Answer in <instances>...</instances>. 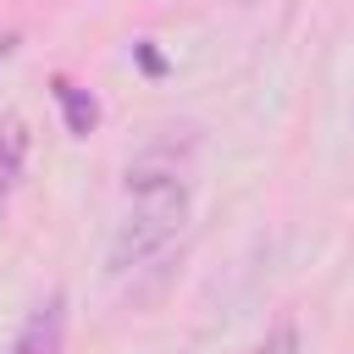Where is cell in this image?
I'll use <instances>...</instances> for the list:
<instances>
[{"mask_svg": "<svg viewBox=\"0 0 354 354\" xmlns=\"http://www.w3.org/2000/svg\"><path fill=\"white\" fill-rule=\"evenodd\" d=\"M188 221V166L171 144L144 149L127 166V216L111 238V277H127L149 260H160Z\"/></svg>", "mask_w": 354, "mask_h": 354, "instance_id": "obj_1", "label": "cell"}, {"mask_svg": "<svg viewBox=\"0 0 354 354\" xmlns=\"http://www.w3.org/2000/svg\"><path fill=\"white\" fill-rule=\"evenodd\" d=\"M61 337H66V299L50 293V299L33 304V315L17 326V337H11L6 354H61Z\"/></svg>", "mask_w": 354, "mask_h": 354, "instance_id": "obj_2", "label": "cell"}, {"mask_svg": "<svg viewBox=\"0 0 354 354\" xmlns=\"http://www.w3.org/2000/svg\"><path fill=\"white\" fill-rule=\"evenodd\" d=\"M50 88H55V105H61V116H66V133H72V138H88V133L100 127V100H94L88 88H77L72 77H55Z\"/></svg>", "mask_w": 354, "mask_h": 354, "instance_id": "obj_3", "label": "cell"}, {"mask_svg": "<svg viewBox=\"0 0 354 354\" xmlns=\"http://www.w3.org/2000/svg\"><path fill=\"white\" fill-rule=\"evenodd\" d=\"M22 160H28V127L17 116H6L0 122V210L17 194V183H22Z\"/></svg>", "mask_w": 354, "mask_h": 354, "instance_id": "obj_4", "label": "cell"}, {"mask_svg": "<svg viewBox=\"0 0 354 354\" xmlns=\"http://www.w3.org/2000/svg\"><path fill=\"white\" fill-rule=\"evenodd\" d=\"M138 61H144V72H160V55H155V44H138Z\"/></svg>", "mask_w": 354, "mask_h": 354, "instance_id": "obj_5", "label": "cell"}, {"mask_svg": "<svg viewBox=\"0 0 354 354\" xmlns=\"http://www.w3.org/2000/svg\"><path fill=\"white\" fill-rule=\"evenodd\" d=\"M11 44H17V39H11V33H0V61L11 55Z\"/></svg>", "mask_w": 354, "mask_h": 354, "instance_id": "obj_6", "label": "cell"}]
</instances>
